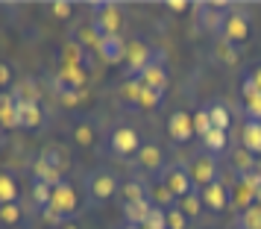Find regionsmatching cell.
Wrapping results in <instances>:
<instances>
[{
	"label": "cell",
	"instance_id": "8992f818",
	"mask_svg": "<svg viewBox=\"0 0 261 229\" xmlns=\"http://www.w3.org/2000/svg\"><path fill=\"white\" fill-rule=\"evenodd\" d=\"M249 36H252V21H249V15L244 12V9H232L229 12V18H226V27H223V41H229L232 47H244L249 41Z\"/></svg>",
	"mask_w": 261,
	"mask_h": 229
},
{
	"label": "cell",
	"instance_id": "484cf974",
	"mask_svg": "<svg viewBox=\"0 0 261 229\" xmlns=\"http://www.w3.org/2000/svg\"><path fill=\"white\" fill-rule=\"evenodd\" d=\"M71 138H73V144H76V147H83V150L94 147L97 133H94V126H91V121H76V123H73Z\"/></svg>",
	"mask_w": 261,
	"mask_h": 229
},
{
	"label": "cell",
	"instance_id": "ffe728a7",
	"mask_svg": "<svg viewBox=\"0 0 261 229\" xmlns=\"http://www.w3.org/2000/svg\"><path fill=\"white\" fill-rule=\"evenodd\" d=\"M44 121V112L38 103H18V130H38Z\"/></svg>",
	"mask_w": 261,
	"mask_h": 229
},
{
	"label": "cell",
	"instance_id": "74e56055",
	"mask_svg": "<svg viewBox=\"0 0 261 229\" xmlns=\"http://www.w3.org/2000/svg\"><path fill=\"white\" fill-rule=\"evenodd\" d=\"M212 130H214V123H212V118H208V106L197 109V115H194V135L202 141Z\"/></svg>",
	"mask_w": 261,
	"mask_h": 229
},
{
	"label": "cell",
	"instance_id": "681fc988",
	"mask_svg": "<svg viewBox=\"0 0 261 229\" xmlns=\"http://www.w3.org/2000/svg\"><path fill=\"white\" fill-rule=\"evenodd\" d=\"M252 77H255V83H258V88H261V65L255 68V71H252Z\"/></svg>",
	"mask_w": 261,
	"mask_h": 229
},
{
	"label": "cell",
	"instance_id": "6da1fadb",
	"mask_svg": "<svg viewBox=\"0 0 261 229\" xmlns=\"http://www.w3.org/2000/svg\"><path fill=\"white\" fill-rule=\"evenodd\" d=\"M191 12H194V21H197L200 33L223 36V27H226L229 12H232V6H226L223 0H217V3H194Z\"/></svg>",
	"mask_w": 261,
	"mask_h": 229
},
{
	"label": "cell",
	"instance_id": "3957f363",
	"mask_svg": "<svg viewBox=\"0 0 261 229\" xmlns=\"http://www.w3.org/2000/svg\"><path fill=\"white\" fill-rule=\"evenodd\" d=\"M188 173H191V180H194L197 191L208 188L212 182H217V156H212L205 147H200L188 162Z\"/></svg>",
	"mask_w": 261,
	"mask_h": 229
},
{
	"label": "cell",
	"instance_id": "1f68e13d",
	"mask_svg": "<svg viewBox=\"0 0 261 229\" xmlns=\"http://www.w3.org/2000/svg\"><path fill=\"white\" fill-rule=\"evenodd\" d=\"M179 209L188 215V220H194V217H200L202 212H205V203H202V194L200 191H191L188 197H182L179 200Z\"/></svg>",
	"mask_w": 261,
	"mask_h": 229
},
{
	"label": "cell",
	"instance_id": "ee69618b",
	"mask_svg": "<svg viewBox=\"0 0 261 229\" xmlns=\"http://www.w3.org/2000/svg\"><path fill=\"white\" fill-rule=\"evenodd\" d=\"M9 85H15V71L9 62H0V91H6Z\"/></svg>",
	"mask_w": 261,
	"mask_h": 229
},
{
	"label": "cell",
	"instance_id": "8fae6325",
	"mask_svg": "<svg viewBox=\"0 0 261 229\" xmlns=\"http://www.w3.org/2000/svg\"><path fill=\"white\" fill-rule=\"evenodd\" d=\"M126 50H129V44L123 41V36H103L100 44H97V56L106 65H123L126 62Z\"/></svg>",
	"mask_w": 261,
	"mask_h": 229
},
{
	"label": "cell",
	"instance_id": "5b68a950",
	"mask_svg": "<svg viewBox=\"0 0 261 229\" xmlns=\"http://www.w3.org/2000/svg\"><path fill=\"white\" fill-rule=\"evenodd\" d=\"M141 150V135H138V130L135 126H115L112 133H109V153L112 156H120V159H126V156H135Z\"/></svg>",
	"mask_w": 261,
	"mask_h": 229
},
{
	"label": "cell",
	"instance_id": "60d3db41",
	"mask_svg": "<svg viewBox=\"0 0 261 229\" xmlns=\"http://www.w3.org/2000/svg\"><path fill=\"white\" fill-rule=\"evenodd\" d=\"M165 217H167V229H188V215L179 209V206H173V209H167L165 212Z\"/></svg>",
	"mask_w": 261,
	"mask_h": 229
},
{
	"label": "cell",
	"instance_id": "d590c367",
	"mask_svg": "<svg viewBox=\"0 0 261 229\" xmlns=\"http://www.w3.org/2000/svg\"><path fill=\"white\" fill-rule=\"evenodd\" d=\"M214 53H217V59L223 62L226 68H235L238 62H241V50L232 47V44H229V41H223V38L217 41V50H214Z\"/></svg>",
	"mask_w": 261,
	"mask_h": 229
},
{
	"label": "cell",
	"instance_id": "4dcf8cb0",
	"mask_svg": "<svg viewBox=\"0 0 261 229\" xmlns=\"http://www.w3.org/2000/svg\"><path fill=\"white\" fill-rule=\"evenodd\" d=\"M6 203H18V182H15L12 173L0 170V206Z\"/></svg>",
	"mask_w": 261,
	"mask_h": 229
},
{
	"label": "cell",
	"instance_id": "603a6c76",
	"mask_svg": "<svg viewBox=\"0 0 261 229\" xmlns=\"http://www.w3.org/2000/svg\"><path fill=\"white\" fill-rule=\"evenodd\" d=\"M232 168H235V176H244V173H249V170L258 168V159L249 153L247 147H232Z\"/></svg>",
	"mask_w": 261,
	"mask_h": 229
},
{
	"label": "cell",
	"instance_id": "f546056e",
	"mask_svg": "<svg viewBox=\"0 0 261 229\" xmlns=\"http://www.w3.org/2000/svg\"><path fill=\"white\" fill-rule=\"evenodd\" d=\"M141 91H144V83L138 80V77H132V80H126V83L120 85V100L123 103H129V106L138 109V100H141Z\"/></svg>",
	"mask_w": 261,
	"mask_h": 229
},
{
	"label": "cell",
	"instance_id": "2e32d148",
	"mask_svg": "<svg viewBox=\"0 0 261 229\" xmlns=\"http://www.w3.org/2000/svg\"><path fill=\"white\" fill-rule=\"evenodd\" d=\"M53 83H56V88H73V91H83L85 85H88V71H85V68L62 65Z\"/></svg>",
	"mask_w": 261,
	"mask_h": 229
},
{
	"label": "cell",
	"instance_id": "7402d4cb",
	"mask_svg": "<svg viewBox=\"0 0 261 229\" xmlns=\"http://www.w3.org/2000/svg\"><path fill=\"white\" fill-rule=\"evenodd\" d=\"M62 65H71V68H85V59H88V50L83 44H76L73 38H68L62 44V53H59Z\"/></svg>",
	"mask_w": 261,
	"mask_h": 229
},
{
	"label": "cell",
	"instance_id": "277c9868",
	"mask_svg": "<svg viewBox=\"0 0 261 229\" xmlns=\"http://www.w3.org/2000/svg\"><path fill=\"white\" fill-rule=\"evenodd\" d=\"M91 24L100 36H120L123 27V12L115 3H94L91 6Z\"/></svg>",
	"mask_w": 261,
	"mask_h": 229
},
{
	"label": "cell",
	"instance_id": "e575fe53",
	"mask_svg": "<svg viewBox=\"0 0 261 229\" xmlns=\"http://www.w3.org/2000/svg\"><path fill=\"white\" fill-rule=\"evenodd\" d=\"M21 220H24V209H21V203L0 206V226H18Z\"/></svg>",
	"mask_w": 261,
	"mask_h": 229
},
{
	"label": "cell",
	"instance_id": "ab89813d",
	"mask_svg": "<svg viewBox=\"0 0 261 229\" xmlns=\"http://www.w3.org/2000/svg\"><path fill=\"white\" fill-rule=\"evenodd\" d=\"M165 103V91H155V88H144L141 91V100H138V109L150 112V109H159Z\"/></svg>",
	"mask_w": 261,
	"mask_h": 229
},
{
	"label": "cell",
	"instance_id": "c3c4849f",
	"mask_svg": "<svg viewBox=\"0 0 261 229\" xmlns=\"http://www.w3.org/2000/svg\"><path fill=\"white\" fill-rule=\"evenodd\" d=\"M9 144V138H6V130H3V126H0V150H3V147Z\"/></svg>",
	"mask_w": 261,
	"mask_h": 229
},
{
	"label": "cell",
	"instance_id": "5bb4252c",
	"mask_svg": "<svg viewBox=\"0 0 261 229\" xmlns=\"http://www.w3.org/2000/svg\"><path fill=\"white\" fill-rule=\"evenodd\" d=\"M241 97H244V112H247V121H261V88L255 83V77L249 73L241 83Z\"/></svg>",
	"mask_w": 261,
	"mask_h": 229
},
{
	"label": "cell",
	"instance_id": "836d02e7",
	"mask_svg": "<svg viewBox=\"0 0 261 229\" xmlns=\"http://www.w3.org/2000/svg\"><path fill=\"white\" fill-rule=\"evenodd\" d=\"M33 180H38V182H44V185H50V188H56L65 176H62L59 170H53V168H47L44 162H38L36 159V168H33Z\"/></svg>",
	"mask_w": 261,
	"mask_h": 229
},
{
	"label": "cell",
	"instance_id": "816d5d0a",
	"mask_svg": "<svg viewBox=\"0 0 261 229\" xmlns=\"http://www.w3.org/2000/svg\"><path fill=\"white\" fill-rule=\"evenodd\" d=\"M235 229H241V226H235Z\"/></svg>",
	"mask_w": 261,
	"mask_h": 229
},
{
	"label": "cell",
	"instance_id": "44dd1931",
	"mask_svg": "<svg viewBox=\"0 0 261 229\" xmlns=\"http://www.w3.org/2000/svg\"><path fill=\"white\" fill-rule=\"evenodd\" d=\"M153 212V203L150 197L147 200H138V203H123V215H126V226H144L147 217Z\"/></svg>",
	"mask_w": 261,
	"mask_h": 229
},
{
	"label": "cell",
	"instance_id": "8d00e7d4",
	"mask_svg": "<svg viewBox=\"0 0 261 229\" xmlns=\"http://www.w3.org/2000/svg\"><path fill=\"white\" fill-rule=\"evenodd\" d=\"M235 226L241 229H261V206H249L247 212H241L235 220Z\"/></svg>",
	"mask_w": 261,
	"mask_h": 229
},
{
	"label": "cell",
	"instance_id": "bcb514c9",
	"mask_svg": "<svg viewBox=\"0 0 261 229\" xmlns=\"http://www.w3.org/2000/svg\"><path fill=\"white\" fill-rule=\"evenodd\" d=\"M165 6H167V9H170L173 15H182V12H188V9H191V6L185 3V0H167Z\"/></svg>",
	"mask_w": 261,
	"mask_h": 229
},
{
	"label": "cell",
	"instance_id": "83f0119b",
	"mask_svg": "<svg viewBox=\"0 0 261 229\" xmlns=\"http://www.w3.org/2000/svg\"><path fill=\"white\" fill-rule=\"evenodd\" d=\"M120 197H123V203H138V200H147L150 194L141 180H126L120 182Z\"/></svg>",
	"mask_w": 261,
	"mask_h": 229
},
{
	"label": "cell",
	"instance_id": "7bdbcfd3",
	"mask_svg": "<svg viewBox=\"0 0 261 229\" xmlns=\"http://www.w3.org/2000/svg\"><path fill=\"white\" fill-rule=\"evenodd\" d=\"M50 15H53L56 21H68V18H73V3L56 0V3H50Z\"/></svg>",
	"mask_w": 261,
	"mask_h": 229
},
{
	"label": "cell",
	"instance_id": "9c48e42d",
	"mask_svg": "<svg viewBox=\"0 0 261 229\" xmlns=\"http://www.w3.org/2000/svg\"><path fill=\"white\" fill-rule=\"evenodd\" d=\"M132 168H138L141 173H162L167 168L165 150L159 144H141V150L132 156Z\"/></svg>",
	"mask_w": 261,
	"mask_h": 229
},
{
	"label": "cell",
	"instance_id": "d6a6232c",
	"mask_svg": "<svg viewBox=\"0 0 261 229\" xmlns=\"http://www.w3.org/2000/svg\"><path fill=\"white\" fill-rule=\"evenodd\" d=\"M208 118H212L214 130H223V133H229V126H232V112H229L223 103H212V106H208Z\"/></svg>",
	"mask_w": 261,
	"mask_h": 229
},
{
	"label": "cell",
	"instance_id": "e0dca14e",
	"mask_svg": "<svg viewBox=\"0 0 261 229\" xmlns=\"http://www.w3.org/2000/svg\"><path fill=\"white\" fill-rule=\"evenodd\" d=\"M229 206L235 209L238 215L247 212L249 206H255V191H252L249 185H244L238 176H235V182H232V188H229Z\"/></svg>",
	"mask_w": 261,
	"mask_h": 229
},
{
	"label": "cell",
	"instance_id": "7dc6e473",
	"mask_svg": "<svg viewBox=\"0 0 261 229\" xmlns=\"http://www.w3.org/2000/svg\"><path fill=\"white\" fill-rule=\"evenodd\" d=\"M56 229H80V220L76 217H71V220H65L62 226H56Z\"/></svg>",
	"mask_w": 261,
	"mask_h": 229
},
{
	"label": "cell",
	"instance_id": "7c38bea8",
	"mask_svg": "<svg viewBox=\"0 0 261 229\" xmlns=\"http://www.w3.org/2000/svg\"><path fill=\"white\" fill-rule=\"evenodd\" d=\"M144 83V88H155V91H167V65H165V53H155V59L144 68V73L138 77Z\"/></svg>",
	"mask_w": 261,
	"mask_h": 229
},
{
	"label": "cell",
	"instance_id": "b9f144b4",
	"mask_svg": "<svg viewBox=\"0 0 261 229\" xmlns=\"http://www.w3.org/2000/svg\"><path fill=\"white\" fill-rule=\"evenodd\" d=\"M85 100V88L83 91H73V88H59V103L65 109H76Z\"/></svg>",
	"mask_w": 261,
	"mask_h": 229
},
{
	"label": "cell",
	"instance_id": "52a82bcc",
	"mask_svg": "<svg viewBox=\"0 0 261 229\" xmlns=\"http://www.w3.org/2000/svg\"><path fill=\"white\" fill-rule=\"evenodd\" d=\"M155 182H162L165 188H170L176 200L188 197L191 191H197V188H194V180H191V173H188V165H167V168L159 173Z\"/></svg>",
	"mask_w": 261,
	"mask_h": 229
},
{
	"label": "cell",
	"instance_id": "ba28073f",
	"mask_svg": "<svg viewBox=\"0 0 261 229\" xmlns=\"http://www.w3.org/2000/svg\"><path fill=\"white\" fill-rule=\"evenodd\" d=\"M50 209L59 217L71 220L76 217V209H80V200H76V188H73L68 180H62L56 188H53V200H50Z\"/></svg>",
	"mask_w": 261,
	"mask_h": 229
},
{
	"label": "cell",
	"instance_id": "4316f807",
	"mask_svg": "<svg viewBox=\"0 0 261 229\" xmlns=\"http://www.w3.org/2000/svg\"><path fill=\"white\" fill-rule=\"evenodd\" d=\"M100 38H103V36L94 30V24H91V21H88V24H83V27H73V41H76V44H83L85 50H88V47L97 50Z\"/></svg>",
	"mask_w": 261,
	"mask_h": 229
},
{
	"label": "cell",
	"instance_id": "7a4b0ae2",
	"mask_svg": "<svg viewBox=\"0 0 261 229\" xmlns=\"http://www.w3.org/2000/svg\"><path fill=\"white\" fill-rule=\"evenodd\" d=\"M115 194H120V182H118V176H115L112 170L97 168V170H91V173L85 176V197H88L91 206L109 203Z\"/></svg>",
	"mask_w": 261,
	"mask_h": 229
},
{
	"label": "cell",
	"instance_id": "ac0fdd59",
	"mask_svg": "<svg viewBox=\"0 0 261 229\" xmlns=\"http://www.w3.org/2000/svg\"><path fill=\"white\" fill-rule=\"evenodd\" d=\"M241 147H247L252 156H261V121H244L241 123Z\"/></svg>",
	"mask_w": 261,
	"mask_h": 229
},
{
	"label": "cell",
	"instance_id": "cb8c5ba5",
	"mask_svg": "<svg viewBox=\"0 0 261 229\" xmlns=\"http://www.w3.org/2000/svg\"><path fill=\"white\" fill-rule=\"evenodd\" d=\"M12 97L18 103H38V100H41V88H38V83L33 77H24L21 83H15Z\"/></svg>",
	"mask_w": 261,
	"mask_h": 229
},
{
	"label": "cell",
	"instance_id": "f1b7e54d",
	"mask_svg": "<svg viewBox=\"0 0 261 229\" xmlns=\"http://www.w3.org/2000/svg\"><path fill=\"white\" fill-rule=\"evenodd\" d=\"M202 147H205L212 156H220V153L229 150V133H223V130H212V133L202 138Z\"/></svg>",
	"mask_w": 261,
	"mask_h": 229
},
{
	"label": "cell",
	"instance_id": "d6986e66",
	"mask_svg": "<svg viewBox=\"0 0 261 229\" xmlns=\"http://www.w3.org/2000/svg\"><path fill=\"white\" fill-rule=\"evenodd\" d=\"M0 126L18 130V100L12 97V91H0Z\"/></svg>",
	"mask_w": 261,
	"mask_h": 229
},
{
	"label": "cell",
	"instance_id": "f35d334b",
	"mask_svg": "<svg viewBox=\"0 0 261 229\" xmlns=\"http://www.w3.org/2000/svg\"><path fill=\"white\" fill-rule=\"evenodd\" d=\"M50 200H53V188H50V185H44V182L33 180V203L44 212V209L50 206Z\"/></svg>",
	"mask_w": 261,
	"mask_h": 229
},
{
	"label": "cell",
	"instance_id": "d4e9b609",
	"mask_svg": "<svg viewBox=\"0 0 261 229\" xmlns=\"http://www.w3.org/2000/svg\"><path fill=\"white\" fill-rule=\"evenodd\" d=\"M38 162H44L47 168L59 170V173H65V168H68V156H65V150H62L59 144H50V147H44V150L38 153Z\"/></svg>",
	"mask_w": 261,
	"mask_h": 229
},
{
	"label": "cell",
	"instance_id": "f907efd6",
	"mask_svg": "<svg viewBox=\"0 0 261 229\" xmlns=\"http://www.w3.org/2000/svg\"><path fill=\"white\" fill-rule=\"evenodd\" d=\"M255 206H261V188H255Z\"/></svg>",
	"mask_w": 261,
	"mask_h": 229
},
{
	"label": "cell",
	"instance_id": "f6af8a7d",
	"mask_svg": "<svg viewBox=\"0 0 261 229\" xmlns=\"http://www.w3.org/2000/svg\"><path fill=\"white\" fill-rule=\"evenodd\" d=\"M238 180L244 182V185H249L252 191H255V188H261V165H258L255 170H249V173H244V176H238Z\"/></svg>",
	"mask_w": 261,
	"mask_h": 229
},
{
	"label": "cell",
	"instance_id": "4fadbf2b",
	"mask_svg": "<svg viewBox=\"0 0 261 229\" xmlns=\"http://www.w3.org/2000/svg\"><path fill=\"white\" fill-rule=\"evenodd\" d=\"M167 135L176 141V144H188L191 138H194V115L188 112H173L170 118H167Z\"/></svg>",
	"mask_w": 261,
	"mask_h": 229
},
{
	"label": "cell",
	"instance_id": "9a60e30c",
	"mask_svg": "<svg viewBox=\"0 0 261 229\" xmlns=\"http://www.w3.org/2000/svg\"><path fill=\"white\" fill-rule=\"evenodd\" d=\"M200 194H202V203H205V212H212V215H223L226 209H229V188H226L220 180L212 182L208 188H202Z\"/></svg>",
	"mask_w": 261,
	"mask_h": 229
},
{
	"label": "cell",
	"instance_id": "30bf717a",
	"mask_svg": "<svg viewBox=\"0 0 261 229\" xmlns=\"http://www.w3.org/2000/svg\"><path fill=\"white\" fill-rule=\"evenodd\" d=\"M155 59V50L150 44H144V41H132L129 50H126V62H123V68H126V80L132 77H141L144 68Z\"/></svg>",
	"mask_w": 261,
	"mask_h": 229
}]
</instances>
